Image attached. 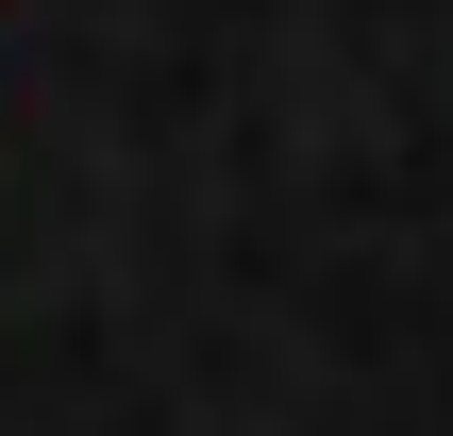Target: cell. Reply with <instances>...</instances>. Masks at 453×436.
<instances>
[]
</instances>
